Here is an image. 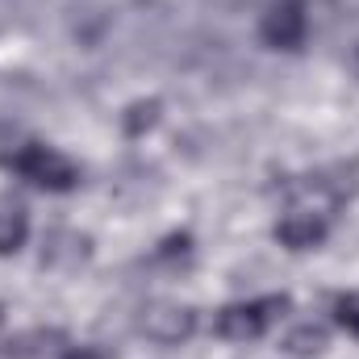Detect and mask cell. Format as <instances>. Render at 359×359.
I'll use <instances>...</instances> for the list:
<instances>
[{"mask_svg": "<svg viewBox=\"0 0 359 359\" xmlns=\"http://www.w3.org/2000/svg\"><path fill=\"white\" fill-rule=\"evenodd\" d=\"M13 168L29 180V184H38V188H50V192H63V188H72V184L80 180L76 163H72L67 155H59L55 147H42V142H29V147H21V151L13 155Z\"/></svg>", "mask_w": 359, "mask_h": 359, "instance_id": "6da1fadb", "label": "cell"}, {"mask_svg": "<svg viewBox=\"0 0 359 359\" xmlns=\"http://www.w3.org/2000/svg\"><path fill=\"white\" fill-rule=\"evenodd\" d=\"M305 29H309V17H305L301 0H280V4H271L268 13H264V21H259L264 42H268V46H280V50L301 46Z\"/></svg>", "mask_w": 359, "mask_h": 359, "instance_id": "7a4b0ae2", "label": "cell"}, {"mask_svg": "<svg viewBox=\"0 0 359 359\" xmlns=\"http://www.w3.org/2000/svg\"><path fill=\"white\" fill-rule=\"evenodd\" d=\"M192 326H196V318H192V309H184V305H155V309H147V318H142V330H147V339H155V343H184V339L192 334Z\"/></svg>", "mask_w": 359, "mask_h": 359, "instance_id": "3957f363", "label": "cell"}, {"mask_svg": "<svg viewBox=\"0 0 359 359\" xmlns=\"http://www.w3.org/2000/svg\"><path fill=\"white\" fill-rule=\"evenodd\" d=\"M276 238H280L288 251H313V247L326 238V222H322L318 213H309V209H292V213L280 217Z\"/></svg>", "mask_w": 359, "mask_h": 359, "instance_id": "277c9868", "label": "cell"}, {"mask_svg": "<svg viewBox=\"0 0 359 359\" xmlns=\"http://www.w3.org/2000/svg\"><path fill=\"white\" fill-rule=\"evenodd\" d=\"M264 326H268L264 305H226V309L217 313V330H222V339H230V343H251V339L264 334Z\"/></svg>", "mask_w": 359, "mask_h": 359, "instance_id": "5b68a950", "label": "cell"}, {"mask_svg": "<svg viewBox=\"0 0 359 359\" xmlns=\"http://www.w3.org/2000/svg\"><path fill=\"white\" fill-rule=\"evenodd\" d=\"M29 238V217L21 205L0 201V255H17Z\"/></svg>", "mask_w": 359, "mask_h": 359, "instance_id": "8992f818", "label": "cell"}, {"mask_svg": "<svg viewBox=\"0 0 359 359\" xmlns=\"http://www.w3.org/2000/svg\"><path fill=\"white\" fill-rule=\"evenodd\" d=\"M284 347H288L292 355H318V351L326 347V330L313 326V322H309V326H297V330L284 339Z\"/></svg>", "mask_w": 359, "mask_h": 359, "instance_id": "52a82bcc", "label": "cell"}, {"mask_svg": "<svg viewBox=\"0 0 359 359\" xmlns=\"http://www.w3.org/2000/svg\"><path fill=\"white\" fill-rule=\"evenodd\" d=\"M334 313H339V322H343L347 330H355L359 334V297H339Z\"/></svg>", "mask_w": 359, "mask_h": 359, "instance_id": "ba28073f", "label": "cell"}, {"mask_svg": "<svg viewBox=\"0 0 359 359\" xmlns=\"http://www.w3.org/2000/svg\"><path fill=\"white\" fill-rule=\"evenodd\" d=\"M63 359H104V355H100L96 347H80V351H67Z\"/></svg>", "mask_w": 359, "mask_h": 359, "instance_id": "9c48e42d", "label": "cell"}]
</instances>
